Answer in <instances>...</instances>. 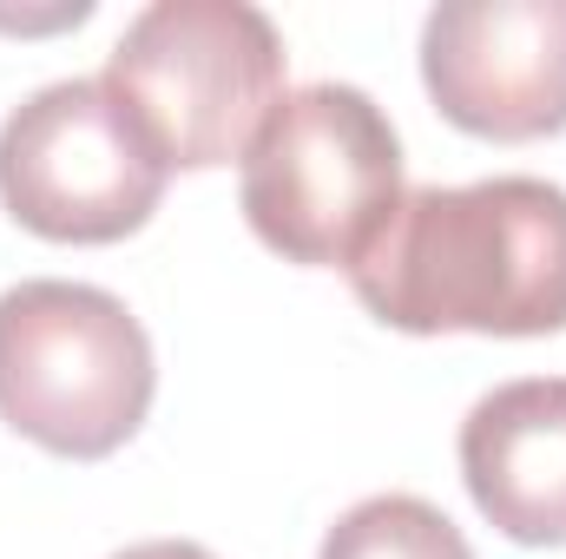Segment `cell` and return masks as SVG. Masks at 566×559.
Instances as JSON below:
<instances>
[{
    "instance_id": "3",
    "label": "cell",
    "mask_w": 566,
    "mask_h": 559,
    "mask_svg": "<svg viewBox=\"0 0 566 559\" xmlns=\"http://www.w3.org/2000/svg\"><path fill=\"white\" fill-rule=\"evenodd\" d=\"M151 389V342L113 289L33 277L0 296V421L33 447L106 461L139 434Z\"/></svg>"
},
{
    "instance_id": "9",
    "label": "cell",
    "mask_w": 566,
    "mask_h": 559,
    "mask_svg": "<svg viewBox=\"0 0 566 559\" xmlns=\"http://www.w3.org/2000/svg\"><path fill=\"white\" fill-rule=\"evenodd\" d=\"M113 559H218V553H205L191 540H145V547H126V553H113Z\"/></svg>"
},
{
    "instance_id": "2",
    "label": "cell",
    "mask_w": 566,
    "mask_h": 559,
    "mask_svg": "<svg viewBox=\"0 0 566 559\" xmlns=\"http://www.w3.org/2000/svg\"><path fill=\"white\" fill-rule=\"evenodd\" d=\"M106 93L178 171L244 158L283 99V40L251 0H151L106 60Z\"/></svg>"
},
{
    "instance_id": "6",
    "label": "cell",
    "mask_w": 566,
    "mask_h": 559,
    "mask_svg": "<svg viewBox=\"0 0 566 559\" xmlns=\"http://www.w3.org/2000/svg\"><path fill=\"white\" fill-rule=\"evenodd\" d=\"M422 86L474 139L566 133V0H441L422 27Z\"/></svg>"
},
{
    "instance_id": "7",
    "label": "cell",
    "mask_w": 566,
    "mask_h": 559,
    "mask_svg": "<svg viewBox=\"0 0 566 559\" xmlns=\"http://www.w3.org/2000/svg\"><path fill=\"white\" fill-rule=\"evenodd\" d=\"M461 481L514 547H566V376L481 395L461 421Z\"/></svg>"
},
{
    "instance_id": "4",
    "label": "cell",
    "mask_w": 566,
    "mask_h": 559,
    "mask_svg": "<svg viewBox=\"0 0 566 559\" xmlns=\"http://www.w3.org/2000/svg\"><path fill=\"white\" fill-rule=\"evenodd\" d=\"M244 218L283 264L349 271L402 204V139L356 86H296L244 151Z\"/></svg>"
},
{
    "instance_id": "5",
    "label": "cell",
    "mask_w": 566,
    "mask_h": 559,
    "mask_svg": "<svg viewBox=\"0 0 566 559\" xmlns=\"http://www.w3.org/2000/svg\"><path fill=\"white\" fill-rule=\"evenodd\" d=\"M165 158L106 80L40 86L0 126V204L46 244H119L165 198Z\"/></svg>"
},
{
    "instance_id": "8",
    "label": "cell",
    "mask_w": 566,
    "mask_h": 559,
    "mask_svg": "<svg viewBox=\"0 0 566 559\" xmlns=\"http://www.w3.org/2000/svg\"><path fill=\"white\" fill-rule=\"evenodd\" d=\"M316 559H474L461 527L428 507L416 494H376V500H356Z\"/></svg>"
},
{
    "instance_id": "1",
    "label": "cell",
    "mask_w": 566,
    "mask_h": 559,
    "mask_svg": "<svg viewBox=\"0 0 566 559\" xmlns=\"http://www.w3.org/2000/svg\"><path fill=\"white\" fill-rule=\"evenodd\" d=\"M349 283L402 336H554L566 329V191L547 178L402 191Z\"/></svg>"
}]
</instances>
